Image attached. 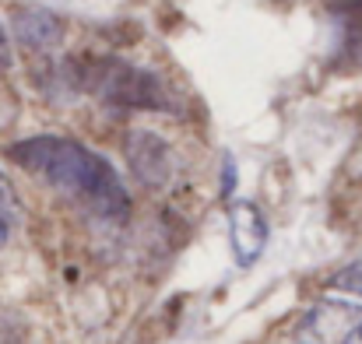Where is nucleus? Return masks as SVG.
<instances>
[{
  "mask_svg": "<svg viewBox=\"0 0 362 344\" xmlns=\"http://www.w3.org/2000/svg\"><path fill=\"white\" fill-rule=\"evenodd\" d=\"M0 64H4V67L11 64V42H7V35H4V25H0Z\"/></svg>",
  "mask_w": 362,
  "mask_h": 344,
  "instance_id": "9",
  "label": "nucleus"
},
{
  "mask_svg": "<svg viewBox=\"0 0 362 344\" xmlns=\"http://www.w3.org/2000/svg\"><path fill=\"white\" fill-rule=\"evenodd\" d=\"M229 239H233V253L240 260V267H250L267 242V222L257 211V204L250 201H236L229 204Z\"/></svg>",
  "mask_w": 362,
  "mask_h": 344,
  "instance_id": "4",
  "label": "nucleus"
},
{
  "mask_svg": "<svg viewBox=\"0 0 362 344\" xmlns=\"http://www.w3.org/2000/svg\"><path fill=\"white\" fill-rule=\"evenodd\" d=\"M296 344H362V306L341 299L310 306L296 327Z\"/></svg>",
  "mask_w": 362,
  "mask_h": 344,
  "instance_id": "3",
  "label": "nucleus"
},
{
  "mask_svg": "<svg viewBox=\"0 0 362 344\" xmlns=\"http://www.w3.org/2000/svg\"><path fill=\"white\" fill-rule=\"evenodd\" d=\"M14 218H18V197H14V190H11L7 176L0 172V249H4V242L11 239Z\"/></svg>",
  "mask_w": 362,
  "mask_h": 344,
  "instance_id": "7",
  "label": "nucleus"
},
{
  "mask_svg": "<svg viewBox=\"0 0 362 344\" xmlns=\"http://www.w3.org/2000/svg\"><path fill=\"white\" fill-rule=\"evenodd\" d=\"M334 288H345V292L362 295V260H356L352 267H345V271L334 278Z\"/></svg>",
  "mask_w": 362,
  "mask_h": 344,
  "instance_id": "8",
  "label": "nucleus"
},
{
  "mask_svg": "<svg viewBox=\"0 0 362 344\" xmlns=\"http://www.w3.org/2000/svg\"><path fill=\"white\" fill-rule=\"evenodd\" d=\"M130 162H134V172L141 179H148L151 186H158L169 169H173V158H169V144L158 141L155 134H137L130 141Z\"/></svg>",
  "mask_w": 362,
  "mask_h": 344,
  "instance_id": "6",
  "label": "nucleus"
},
{
  "mask_svg": "<svg viewBox=\"0 0 362 344\" xmlns=\"http://www.w3.org/2000/svg\"><path fill=\"white\" fill-rule=\"evenodd\" d=\"M11 158L28 169L32 176L46 179L49 186L74 197L85 211L99 218H123L130 211L127 186L120 183L117 169L95 155L92 148L71 137H28L11 148Z\"/></svg>",
  "mask_w": 362,
  "mask_h": 344,
  "instance_id": "1",
  "label": "nucleus"
},
{
  "mask_svg": "<svg viewBox=\"0 0 362 344\" xmlns=\"http://www.w3.org/2000/svg\"><path fill=\"white\" fill-rule=\"evenodd\" d=\"M85 88H92L106 102H120V106H137V109H165L169 106V102H162L165 92L155 74L127 67L120 60H88Z\"/></svg>",
  "mask_w": 362,
  "mask_h": 344,
  "instance_id": "2",
  "label": "nucleus"
},
{
  "mask_svg": "<svg viewBox=\"0 0 362 344\" xmlns=\"http://www.w3.org/2000/svg\"><path fill=\"white\" fill-rule=\"evenodd\" d=\"M14 35L25 49H49L64 35V21L46 7H21L14 18Z\"/></svg>",
  "mask_w": 362,
  "mask_h": 344,
  "instance_id": "5",
  "label": "nucleus"
}]
</instances>
